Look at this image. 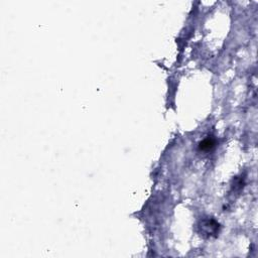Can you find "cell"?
I'll return each mask as SVG.
<instances>
[{"label":"cell","instance_id":"6da1fadb","mask_svg":"<svg viewBox=\"0 0 258 258\" xmlns=\"http://www.w3.org/2000/svg\"><path fill=\"white\" fill-rule=\"evenodd\" d=\"M214 145V142L213 141H211L210 139H206V140H204L202 143H201V148L202 149H210L212 146Z\"/></svg>","mask_w":258,"mask_h":258}]
</instances>
